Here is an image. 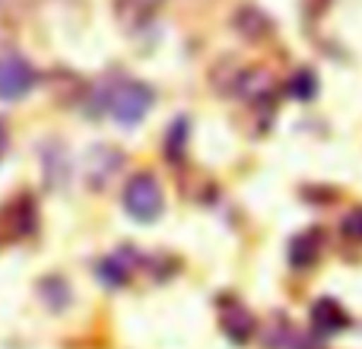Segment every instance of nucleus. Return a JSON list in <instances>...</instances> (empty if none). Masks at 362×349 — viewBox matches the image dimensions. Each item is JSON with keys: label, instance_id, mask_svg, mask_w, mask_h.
<instances>
[{"label": "nucleus", "instance_id": "obj_12", "mask_svg": "<svg viewBox=\"0 0 362 349\" xmlns=\"http://www.w3.org/2000/svg\"><path fill=\"white\" fill-rule=\"evenodd\" d=\"M99 273H102V280H105L108 286H121V283H127V267L124 264H118V261H102Z\"/></svg>", "mask_w": 362, "mask_h": 349}, {"label": "nucleus", "instance_id": "obj_6", "mask_svg": "<svg viewBox=\"0 0 362 349\" xmlns=\"http://www.w3.org/2000/svg\"><path fill=\"white\" fill-rule=\"evenodd\" d=\"M121 162H124V156H121L118 150H112V146H95V150L89 153V162H86L89 187L102 191V187L121 172Z\"/></svg>", "mask_w": 362, "mask_h": 349}, {"label": "nucleus", "instance_id": "obj_11", "mask_svg": "<svg viewBox=\"0 0 362 349\" xmlns=\"http://www.w3.org/2000/svg\"><path fill=\"white\" fill-rule=\"evenodd\" d=\"M318 93V80H315L312 70H299V73L289 80V95H296V99H312V95Z\"/></svg>", "mask_w": 362, "mask_h": 349}, {"label": "nucleus", "instance_id": "obj_2", "mask_svg": "<svg viewBox=\"0 0 362 349\" xmlns=\"http://www.w3.org/2000/svg\"><path fill=\"white\" fill-rule=\"evenodd\" d=\"M124 210L131 219L137 223H156L165 210V197L159 187L156 174L150 172H137L131 181L124 184Z\"/></svg>", "mask_w": 362, "mask_h": 349}, {"label": "nucleus", "instance_id": "obj_7", "mask_svg": "<svg viewBox=\"0 0 362 349\" xmlns=\"http://www.w3.org/2000/svg\"><path fill=\"white\" fill-rule=\"evenodd\" d=\"M312 327L318 333H325V337H331V333H340L350 327V314H346V308L340 302L318 299L312 305Z\"/></svg>", "mask_w": 362, "mask_h": 349}, {"label": "nucleus", "instance_id": "obj_13", "mask_svg": "<svg viewBox=\"0 0 362 349\" xmlns=\"http://www.w3.org/2000/svg\"><path fill=\"white\" fill-rule=\"evenodd\" d=\"M340 232H344L346 238H353V242H362V206L346 213L344 223H340Z\"/></svg>", "mask_w": 362, "mask_h": 349}, {"label": "nucleus", "instance_id": "obj_8", "mask_svg": "<svg viewBox=\"0 0 362 349\" xmlns=\"http://www.w3.org/2000/svg\"><path fill=\"white\" fill-rule=\"evenodd\" d=\"M321 229H308V232H299V235L289 242V264L296 270H308L312 264H318V254H321Z\"/></svg>", "mask_w": 362, "mask_h": 349}, {"label": "nucleus", "instance_id": "obj_5", "mask_svg": "<svg viewBox=\"0 0 362 349\" xmlns=\"http://www.w3.org/2000/svg\"><path fill=\"white\" fill-rule=\"evenodd\" d=\"M232 29H235L245 42L261 45L274 35V19L264 10H257V6H242V10H235V16H232Z\"/></svg>", "mask_w": 362, "mask_h": 349}, {"label": "nucleus", "instance_id": "obj_10", "mask_svg": "<svg viewBox=\"0 0 362 349\" xmlns=\"http://www.w3.org/2000/svg\"><path fill=\"white\" fill-rule=\"evenodd\" d=\"M163 0H118V19L124 25H144Z\"/></svg>", "mask_w": 362, "mask_h": 349}, {"label": "nucleus", "instance_id": "obj_1", "mask_svg": "<svg viewBox=\"0 0 362 349\" xmlns=\"http://www.w3.org/2000/svg\"><path fill=\"white\" fill-rule=\"evenodd\" d=\"M153 102H156V95H153V89L146 86V83L127 80V83H118V86L108 93L105 108L121 127H134L146 118Z\"/></svg>", "mask_w": 362, "mask_h": 349}, {"label": "nucleus", "instance_id": "obj_9", "mask_svg": "<svg viewBox=\"0 0 362 349\" xmlns=\"http://www.w3.org/2000/svg\"><path fill=\"white\" fill-rule=\"evenodd\" d=\"M42 156H45V181L54 184V187H61L64 181H67V174H70L67 150H64L61 143H51V146H45L42 150Z\"/></svg>", "mask_w": 362, "mask_h": 349}, {"label": "nucleus", "instance_id": "obj_4", "mask_svg": "<svg viewBox=\"0 0 362 349\" xmlns=\"http://www.w3.org/2000/svg\"><path fill=\"white\" fill-rule=\"evenodd\" d=\"M219 327H223V333L232 340V343L245 346L251 337H255L257 321H255V314L242 305V302L226 299L223 302V314H219Z\"/></svg>", "mask_w": 362, "mask_h": 349}, {"label": "nucleus", "instance_id": "obj_14", "mask_svg": "<svg viewBox=\"0 0 362 349\" xmlns=\"http://www.w3.org/2000/svg\"><path fill=\"white\" fill-rule=\"evenodd\" d=\"M185 137H187V121H175V124H172V131H169V156H172V159L181 156Z\"/></svg>", "mask_w": 362, "mask_h": 349}, {"label": "nucleus", "instance_id": "obj_3", "mask_svg": "<svg viewBox=\"0 0 362 349\" xmlns=\"http://www.w3.org/2000/svg\"><path fill=\"white\" fill-rule=\"evenodd\" d=\"M32 86H35V70H32V64L25 57L19 54L0 57V99L16 102L23 95H29Z\"/></svg>", "mask_w": 362, "mask_h": 349}, {"label": "nucleus", "instance_id": "obj_15", "mask_svg": "<svg viewBox=\"0 0 362 349\" xmlns=\"http://www.w3.org/2000/svg\"><path fill=\"white\" fill-rule=\"evenodd\" d=\"M4 153H6V127L0 121V159H4Z\"/></svg>", "mask_w": 362, "mask_h": 349}]
</instances>
